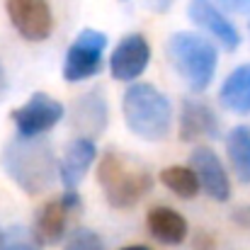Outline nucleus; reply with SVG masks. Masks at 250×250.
<instances>
[{"mask_svg":"<svg viewBox=\"0 0 250 250\" xmlns=\"http://www.w3.org/2000/svg\"><path fill=\"white\" fill-rule=\"evenodd\" d=\"M109 124V107H107V97L100 87L87 90L81 95L73 104V129L78 131L81 139H100L104 134Z\"/></svg>","mask_w":250,"mask_h":250,"instance_id":"obj_12","label":"nucleus"},{"mask_svg":"<svg viewBox=\"0 0 250 250\" xmlns=\"http://www.w3.org/2000/svg\"><path fill=\"white\" fill-rule=\"evenodd\" d=\"M66 114V107L46 95V92H34L22 107L12 109V124L17 129V136H44L46 131H51Z\"/></svg>","mask_w":250,"mask_h":250,"instance_id":"obj_6","label":"nucleus"},{"mask_svg":"<svg viewBox=\"0 0 250 250\" xmlns=\"http://www.w3.org/2000/svg\"><path fill=\"white\" fill-rule=\"evenodd\" d=\"M7 95V76H5V68H2V63H0V100Z\"/></svg>","mask_w":250,"mask_h":250,"instance_id":"obj_25","label":"nucleus"},{"mask_svg":"<svg viewBox=\"0 0 250 250\" xmlns=\"http://www.w3.org/2000/svg\"><path fill=\"white\" fill-rule=\"evenodd\" d=\"M122 250H151V248H146V246H126V248H122Z\"/></svg>","mask_w":250,"mask_h":250,"instance_id":"obj_26","label":"nucleus"},{"mask_svg":"<svg viewBox=\"0 0 250 250\" xmlns=\"http://www.w3.org/2000/svg\"><path fill=\"white\" fill-rule=\"evenodd\" d=\"M226 156L238 182L250 185V126L238 124L226 136Z\"/></svg>","mask_w":250,"mask_h":250,"instance_id":"obj_17","label":"nucleus"},{"mask_svg":"<svg viewBox=\"0 0 250 250\" xmlns=\"http://www.w3.org/2000/svg\"><path fill=\"white\" fill-rule=\"evenodd\" d=\"M189 167L194 170L199 187L214 199V202H229L231 197V180L229 172L216 156L214 148L209 146H197L189 156Z\"/></svg>","mask_w":250,"mask_h":250,"instance_id":"obj_11","label":"nucleus"},{"mask_svg":"<svg viewBox=\"0 0 250 250\" xmlns=\"http://www.w3.org/2000/svg\"><path fill=\"white\" fill-rule=\"evenodd\" d=\"M0 250H42V246L29 229L10 226L0 231Z\"/></svg>","mask_w":250,"mask_h":250,"instance_id":"obj_19","label":"nucleus"},{"mask_svg":"<svg viewBox=\"0 0 250 250\" xmlns=\"http://www.w3.org/2000/svg\"><path fill=\"white\" fill-rule=\"evenodd\" d=\"M2 167L10 180L27 194H42L54 185L59 172L56 153L44 136H17L2 148Z\"/></svg>","mask_w":250,"mask_h":250,"instance_id":"obj_1","label":"nucleus"},{"mask_svg":"<svg viewBox=\"0 0 250 250\" xmlns=\"http://www.w3.org/2000/svg\"><path fill=\"white\" fill-rule=\"evenodd\" d=\"M107 49V34L100 29H83L66 51L63 59V78L68 83H81L102 71Z\"/></svg>","mask_w":250,"mask_h":250,"instance_id":"obj_5","label":"nucleus"},{"mask_svg":"<svg viewBox=\"0 0 250 250\" xmlns=\"http://www.w3.org/2000/svg\"><path fill=\"white\" fill-rule=\"evenodd\" d=\"M161 182L180 199H194L199 194V180L189 166H170L161 170Z\"/></svg>","mask_w":250,"mask_h":250,"instance_id":"obj_18","label":"nucleus"},{"mask_svg":"<svg viewBox=\"0 0 250 250\" xmlns=\"http://www.w3.org/2000/svg\"><path fill=\"white\" fill-rule=\"evenodd\" d=\"M192 248L194 250H214L216 248V241H214L211 233H197V236L192 238Z\"/></svg>","mask_w":250,"mask_h":250,"instance_id":"obj_22","label":"nucleus"},{"mask_svg":"<svg viewBox=\"0 0 250 250\" xmlns=\"http://www.w3.org/2000/svg\"><path fill=\"white\" fill-rule=\"evenodd\" d=\"M180 139L185 144L202 141V139H216L221 134L219 114L202 100H182L180 104Z\"/></svg>","mask_w":250,"mask_h":250,"instance_id":"obj_13","label":"nucleus"},{"mask_svg":"<svg viewBox=\"0 0 250 250\" xmlns=\"http://www.w3.org/2000/svg\"><path fill=\"white\" fill-rule=\"evenodd\" d=\"M219 102L233 114H250V63L233 68L219 90Z\"/></svg>","mask_w":250,"mask_h":250,"instance_id":"obj_16","label":"nucleus"},{"mask_svg":"<svg viewBox=\"0 0 250 250\" xmlns=\"http://www.w3.org/2000/svg\"><path fill=\"white\" fill-rule=\"evenodd\" d=\"M219 2L236 15H250V0H219Z\"/></svg>","mask_w":250,"mask_h":250,"instance_id":"obj_23","label":"nucleus"},{"mask_svg":"<svg viewBox=\"0 0 250 250\" xmlns=\"http://www.w3.org/2000/svg\"><path fill=\"white\" fill-rule=\"evenodd\" d=\"M97 182L112 209H131L153 189V175L146 163L119 148H107L100 156Z\"/></svg>","mask_w":250,"mask_h":250,"instance_id":"obj_2","label":"nucleus"},{"mask_svg":"<svg viewBox=\"0 0 250 250\" xmlns=\"http://www.w3.org/2000/svg\"><path fill=\"white\" fill-rule=\"evenodd\" d=\"M63 250H107V246H104V241L95 231H90V229H76L68 236Z\"/></svg>","mask_w":250,"mask_h":250,"instance_id":"obj_20","label":"nucleus"},{"mask_svg":"<svg viewBox=\"0 0 250 250\" xmlns=\"http://www.w3.org/2000/svg\"><path fill=\"white\" fill-rule=\"evenodd\" d=\"M124 122L144 141H163L172 129V104L151 83H129L122 97Z\"/></svg>","mask_w":250,"mask_h":250,"instance_id":"obj_3","label":"nucleus"},{"mask_svg":"<svg viewBox=\"0 0 250 250\" xmlns=\"http://www.w3.org/2000/svg\"><path fill=\"white\" fill-rule=\"evenodd\" d=\"M148 233L163 246H180L187 238V221L170 207H153L146 216Z\"/></svg>","mask_w":250,"mask_h":250,"instance_id":"obj_15","label":"nucleus"},{"mask_svg":"<svg viewBox=\"0 0 250 250\" xmlns=\"http://www.w3.org/2000/svg\"><path fill=\"white\" fill-rule=\"evenodd\" d=\"M97 161V146L90 139H73L66 151L63 158L59 161V177L66 187V192H76V187L83 182L87 170Z\"/></svg>","mask_w":250,"mask_h":250,"instance_id":"obj_14","label":"nucleus"},{"mask_svg":"<svg viewBox=\"0 0 250 250\" xmlns=\"http://www.w3.org/2000/svg\"><path fill=\"white\" fill-rule=\"evenodd\" d=\"M148 5H151V7H153V10H158V12H166L167 7H170V5H172V0H151V2H148Z\"/></svg>","mask_w":250,"mask_h":250,"instance_id":"obj_24","label":"nucleus"},{"mask_svg":"<svg viewBox=\"0 0 250 250\" xmlns=\"http://www.w3.org/2000/svg\"><path fill=\"white\" fill-rule=\"evenodd\" d=\"M151 63V44L144 34H126L109 56V73L119 83H134Z\"/></svg>","mask_w":250,"mask_h":250,"instance_id":"obj_9","label":"nucleus"},{"mask_svg":"<svg viewBox=\"0 0 250 250\" xmlns=\"http://www.w3.org/2000/svg\"><path fill=\"white\" fill-rule=\"evenodd\" d=\"M231 221L243 229L246 233H250V204H243V207H236L233 214H231Z\"/></svg>","mask_w":250,"mask_h":250,"instance_id":"obj_21","label":"nucleus"},{"mask_svg":"<svg viewBox=\"0 0 250 250\" xmlns=\"http://www.w3.org/2000/svg\"><path fill=\"white\" fill-rule=\"evenodd\" d=\"M81 209V197L78 192H66L56 199H49L39 207L34 216L32 233L39 241V246H56L63 241L66 229H68V216Z\"/></svg>","mask_w":250,"mask_h":250,"instance_id":"obj_7","label":"nucleus"},{"mask_svg":"<svg viewBox=\"0 0 250 250\" xmlns=\"http://www.w3.org/2000/svg\"><path fill=\"white\" fill-rule=\"evenodd\" d=\"M167 61L177 71V76L194 92H204L219 66V51L214 42L197 32H175L166 44Z\"/></svg>","mask_w":250,"mask_h":250,"instance_id":"obj_4","label":"nucleus"},{"mask_svg":"<svg viewBox=\"0 0 250 250\" xmlns=\"http://www.w3.org/2000/svg\"><path fill=\"white\" fill-rule=\"evenodd\" d=\"M7 17L17 34L27 42H44L54 32L49 0H5Z\"/></svg>","mask_w":250,"mask_h":250,"instance_id":"obj_8","label":"nucleus"},{"mask_svg":"<svg viewBox=\"0 0 250 250\" xmlns=\"http://www.w3.org/2000/svg\"><path fill=\"white\" fill-rule=\"evenodd\" d=\"M187 15L197 27H202L209 37H214L226 51H236L241 46V32L214 0H189Z\"/></svg>","mask_w":250,"mask_h":250,"instance_id":"obj_10","label":"nucleus"}]
</instances>
